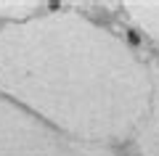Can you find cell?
<instances>
[{
	"label": "cell",
	"mask_w": 159,
	"mask_h": 156,
	"mask_svg": "<svg viewBox=\"0 0 159 156\" xmlns=\"http://www.w3.org/2000/svg\"><path fill=\"white\" fill-rule=\"evenodd\" d=\"M127 40H130V42H138V40H141V37H138L135 32H127Z\"/></svg>",
	"instance_id": "6"
},
{
	"label": "cell",
	"mask_w": 159,
	"mask_h": 156,
	"mask_svg": "<svg viewBox=\"0 0 159 156\" xmlns=\"http://www.w3.org/2000/svg\"><path fill=\"white\" fill-rule=\"evenodd\" d=\"M40 8V3H32V0H0V16H11V19H16V21H27V19H32L29 13L32 11H37Z\"/></svg>",
	"instance_id": "5"
},
{
	"label": "cell",
	"mask_w": 159,
	"mask_h": 156,
	"mask_svg": "<svg viewBox=\"0 0 159 156\" xmlns=\"http://www.w3.org/2000/svg\"><path fill=\"white\" fill-rule=\"evenodd\" d=\"M85 140H72L19 103L0 98V156H82Z\"/></svg>",
	"instance_id": "2"
},
{
	"label": "cell",
	"mask_w": 159,
	"mask_h": 156,
	"mask_svg": "<svg viewBox=\"0 0 159 156\" xmlns=\"http://www.w3.org/2000/svg\"><path fill=\"white\" fill-rule=\"evenodd\" d=\"M0 93L72 140L133 138L151 103L148 66L80 13H45L0 29Z\"/></svg>",
	"instance_id": "1"
},
{
	"label": "cell",
	"mask_w": 159,
	"mask_h": 156,
	"mask_svg": "<svg viewBox=\"0 0 159 156\" xmlns=\"http://www.w3.org/2000/svg\"><path fill=\"white\" fill-rule=\"evenodd\" d=\"M122 8L130 13V19L148 37H154L159 42V0H130Z\"/></svg>",
	"instance_id": "4"
},
{
	"label": "cell",
	"mask_w": 159,
	"mask_h": 156,
	"mask_svg": "<svg viewBox=\"0 0 159 156\" xmlns=\"http://www.w3.org/2000/svg\"><path fill=\"white\" fill-rule=\"evenodd\" d=\"M148 77H151V103L146 119L135 132V145L141 156H159V61L148 64Z\"/></svg>",
	"instance_id": "3"
}]
</instances>
